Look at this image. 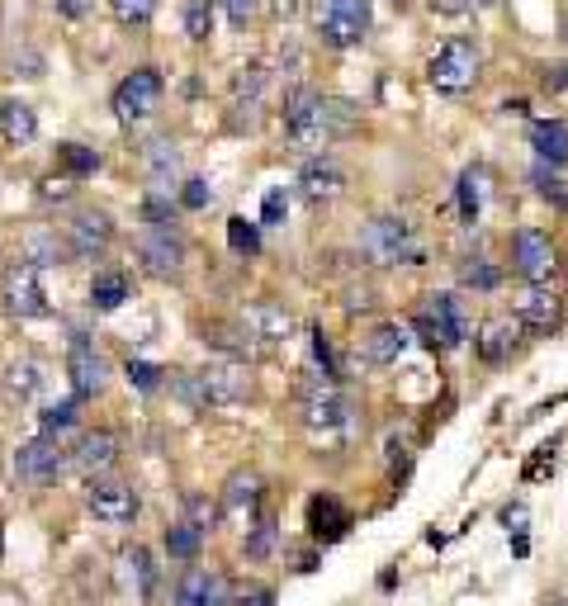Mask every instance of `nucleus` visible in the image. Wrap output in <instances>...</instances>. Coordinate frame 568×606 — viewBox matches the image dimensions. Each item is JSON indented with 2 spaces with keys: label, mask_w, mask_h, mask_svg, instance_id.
<instances>
[{
  "label": "nucleus",
  "mask_w": 568,
  "mask_h": 606,
  "mask_svg": "<svg viewBox=\"0 0 568 606\" xmlns=\"http://www.w3.org/2000/svg\"><path fill=\"white\" fill-rule=\"evenodd\" d=\"M355 124H360V109L351 100L322 95L313 86H289V95H284V138L308 157H322Z\"/></svg>",
  "instance_id": "nucleus-1"
},
{
  "label": "nucleus",
  "mask_w": 568,
  "mask_h": 606,
  "mask_svg": "<svg viewBox=\"0 0 568 606\" xmlns=\"http://www.w3.org/2000/svg\"><path fill=\"white\" fill-rule=\"evenodd\" d=\"M299 393H303V427L313 431V441H322V446L351 441L355 403L332 384V375H322V379L308 375V384H299Z\"/></svg>",
  "instance_id": "nucleus-2"
},
{
  "label": "nucleus",
  "mask_w": 568,
  "mask_h": 606,
  "mask_svg": "<svg viewBox=\"0 0 568 606\" xmlns=\"http://www.w3.org/2000/svg\"><path fill=\"white\" fill-rule=\"evenodd\" d=\"M360 256L374 261V266H422L426 247L408 218L379 214L360 228Z\"/></svg>",
  "instance_id": "nucleus-3"
},
{
  "label": "nucleus",
  "mask_w": 568,
  "mask_h": 606,
  "mask_svg": "<svg viewBox=\"0 0 568 606\" xmlns=\"http://www.w3.org/2000/svg\"><path fill=\"white\" fill-rule=\"evenodd\" d=\"M408 327L422 337V346H431V351H460L464 341H469V313H464V303L455 299V294H431L426 308L408 322Z\"/></svg>",
  "instance_id": "nucleus-4"
},
{
  "label": "nucleus",
  "mask_w": 568,
  "mask_h": 606,
  "mask_svg": "<svg viewBox=\"0 0 568 606\" xmlns=\"http://www.w3.org/2000/svg\"><path fill=\"white\" fill-rule=\"evenodd\" d=\"M313 24L327 48H355L370 34V0H313Z\"/></svg>",
  "instance_id": "nucleus-5"
},
{
  "label": "nucleus",
  "mask_w": 568,
  "mask_h": 606,
  "mask_svg": "<svg viewBox=\"0 0 568 606\" xmlns=\"http://www.w3.org/2000/svg\"><path fill=\"white\" fill-rule=\"evenodd\" d=\"M426 81L445 95H460L479 81V43L474 38H450L441 53L431 57V67H426Z\"/></svg>",
  "instance_id": "nucleus-6"
},
{
  "label": "nucleus",
  "mask_w": 568,
  "mask_h": 606,
  "mask_svg": "<svg viewBox=\"0 0 568 606\" xmlns=\"http://www.w3.org/2000/svg\"><path fill=\"white\" fill-rule=\"evenodd\" d=\"M0 303H5V313L19 322H38V318L53 313V308H48V294L38 285V266H29V261H15V266L0 275Z\"/></svg>",
  "instance_id": "nucleus-7"
},
{
  "label": "nucleus",
  "mask_w": 568,
  "mask_h": 606,
  "mask_svg": "<svg viewBox=\"0 0 568 606\" xmlns=\"http://www.w3.org/2000/svg\"><path fill=\"white\" fill-rule=\"evenodd\" d=\"M190 379H195L199 408H223V403H237L251 393V370L242 360H209Z\"/></svg>",
  "instance_id": "nucleus-8"
},
{
  "label": "nucleus",
  "mask_w": 568,
  "mask_h": 606,
  "mask_svg": "<svg viewBox=\"0 0 568 606\" xmlns=\"http://www.w3.org/2000/svg\"><path fill=\"white\" fill-rule=\"evenodd\" d=\"M67 450H62V441L57 436H34V441H24V446L15 450V474L29 488H48V483H57L62 474H67Z\"/></svg>",
  "instance_id": "nucleus-9"
},
{
  "label": "nucleus",
  "mask_w": 568,
  "mask_h": 606,
  "mask_svg": "<svg viewBox=\"0 0 568 606\" xmlns=\"http://www.w3.org/2000/svg\"><path fill=\"white\" fill-rule=\"evenodd\" d=\"M133 251H138L142 266L152 275H161V280L180 275V266H185V242H180L176 228H142L133 237Z\"/></svg>",
  "instance_id": "nucleus-10"
},
{
  "label": "nucleus",
  "mask_w": 568,
  "mask_h": 606,
  "mask_svg": "<svg viewBox=\"0 0 568 606\" xmlns=\"http://www.w3.org/2000/svg\"><path fill=\"white\" fill-rule=\"evenodd\" d=\"M161 100V72L157 67H138V72H128L114 90V114L124 119V124H138L147 119Z\"/></svg>",
  "instance_id": "nucleus-11"
},
{
  "label": "nucleus",
  "mask_w": 568,
  "mask_h": 606,
  "mask_svg": "<svg viewBox=\"0 0 568 606\" xmlns=\"http://www.w3.org/2000/svg\"><path fill=\"white\" fill-rule=\"evenodd\" d=\"M86 507H90V517L95 521H109V526H124V521L138 517V493L128 488V483L119 479H90L86 488Z\"/></svg>",
  "instance_id": "nucleus-12"
},
{
  "label": "nucleus",
  "mask_w": 568,
  "mask_h": 606,
  "mask_svg": "<svg viewBox=\"0 0 568 606\" xmlns=\"http://www.w3.org/2000/svg\"><path fill=\"white\" fill-rule=\"evenodd\" d=\"M67 375L76 384V398H95V393L109 384V356L95 346V341L76 337L67 346Z\"/></svg>",
  "instance_id": "nucleus-13"
},
{
  "label": "nucleus",
  "mask_w": 568,
  "mask_h": 606,
  "mask_svg": "<svg viewBox=\"0 0 568 606\" xmlns=\"http://www.w3.org/2000/svg\"><path fill=\"white\" fill-rule=\"evenodd\" d=\"M512 266L521 280H531V285H545L554 275V247L550 237L540 228H521L512 237Z\"/></svg>",
  "instance_id": "nucleus-14"
},
{
  "label": "nucleus",
  "mask_w": 568,
  "mask_h": 606,
  "mask_svg": "<svg viewBox=\"0 0 568 606\" xmlns=\"http://www.w3.org/2000/svg\"><path fill=\"white\" fill-rule=\"evenodd\" d=\"M67 242L76 261H95L114 242V223H109L105 209H76L67 223Z\"/></svg>",
  "instance_id": "nucleus-15"
},
{
  "label": "nucleus",
  "mask_w": 568,
  "mask_h": 606,
  "mask_svg": "<svg viewBox=\"0 0 568 606\" xmlns=\"http://www.w3.org/2000/svg\"><path fill=\"white\" fill-rule=\"evenodd\" d=\"M242 327L251 332V341L280 346V341L294 337V313H289V303H280V299H256V303H247Z\"/></svg>",
  "instance_id": "nucleus-16"
},
{
  "label": "nucleus",
  "mask_w": 568,
  "mask_h": 606,
  "mask_svg": "<svg viewBox=\"0 0 568 606\" xmlns=\"http://www.w3.org/2000/svg\"><path fill=\"white\" fill-rule=\"evenodd\" d=\"M299 190L313 204H327V199H341L346 195V166H341L332 152H322V157H308L299 166Z\"/></svg>",
  "instance_id": "nucleus-17"
},
{
  "label": "nucleus",
  "mask_w": 568,
  "mask_h": 606,
  "mask_svg": "<svg viewBox=\"0 0 568 606\" xmlns=\"http://www.w3.org/2000/svg\"><path fill=\"white\" fill-rule=\"evenodd\" d=\"M412 346V327L408 322H379L360 337V360L365 365H393Z\"/></svg>",
  "instance_id": "nucleus-18"
},
{
  "label": "nucleus",
  "mask_w": 568,
  "mask_h": 606,
  "mask_svg": "<svg viewBox=\"0 0 568 606\" xmlns=\"http://www.w3.org/2000/svg\"><path fill=\"white\" fill-rule=\"evenodd\" d=\"M176 606H232L228 578L218 569H190L176 588Z\"/></svg>",
  "instance_id": "nucleus-19"
},
{
  "label": "nucleus",
  "mask_w": 568,
  "mask_h": 606,
  "mask_svg": "<svg viewBox=\"0 0 568 606\" xmlns=\"http://www.w3.org/2000/svg\"><path fill=\"white\" fill-rule=\"evenodd\" d=\"M114 460H119V436L114 431H86L71 450V469H81V474H105Z\"/></svg>",
  "instance_id": "nucleus-20"
},
{
  "label": "nucleus",
  "mask_w": 568,
  "mask_h": 606,
  "mask_svg": "<svg viewBox=\"0 0 568 606\" xmlns=\"http://www.w3.org/2000/svg\"><path fill=\"white\" fill-rule=\"evenodd\" d=\"M308 531H313V540L332 545V540H341V535L351 531V512L332 493H318V498L308 502Z\"/></svg>",
  "instance_id": "nucleus-21"
},
{
  "label": "nucleus",
  "mask_w": 568,
  "mask_h": 606,
  "mask_svg": "<svg viewBox=\"0 0 568 606\" xmlns=\"http://www.w3.org/2000/svg\"><path fill=\"white\" fill-rule=\"evenodd\" d=\"M559 313H564L559 299L540 285H531L526 294H521V303H516V322L531 327V332H550V327H559Z\"/></svg>",
  "instance_id": "nucleus-22"
},
{
  "label": "nucleus",
  "mask_w": 568,
  "mask_h": 606,
  "mask_svg": "<svg viewBox=\"0 0 568 606\" xmlns=\"http://www.w3.org/2000/svg\"><path fill=\"white\" fill-rule=\"evenodd\" d=\"M531 147H535V157H540V166H550V171L568 166V124L564 119H540L531 128Z\"/></svg>",
  "instance_id": "nucleus-23"
},
{
  "label": "nucleus",
  "mask_w": 568,
  "mask_h": 606,
  "mask_svg": "<svg viewBox=\"0 0 568 606\" xmlns=\"http://www.w3.org/2000/svg\"><path fill=\"white\" fill-rule=\"evenodd\" d=\"M19 261H29V266H62V261H71V242H62L53 228H29L24 232V247H19Z\"/></svg>",
  "instance_id": "nucleus-24"
},
{
  "label": "nucleus",
  "mask_w": 568,
  "mask_h": 606,
  "mask_svg": "<svg viewBox=\"0 0 568 606\" xmlns=\"http://www.w3.org/2000/svg\"><path fill=\"white\" fill-rule=\"evenodd\" d=\"M142 171L152 176V185H157V190H166V185H171V176L180 171V147L171 143L166 133H161V138H147V143H142Z\"/></svg>",
  "instance_id": "nucleus-25"
},
{
  "label": "nucleus",
  "mask_w": 568,
  "mask_h": 606,
  "mask_svg": "<svg viewBox=\"0 0 568 606\" xmlns=\"http://www.w3.org/2000/svg\"><path fill=\"white\" fill-rule=\"evenodd\" d=\"M516 341H521V322L516 318H493L483 327L479 337V360L483 365H502V360L516 351Z\"/></svg>",
  "instance_id": "nucleus-26"
},
{
  "label": "nucleus",
  "mask_w": 568,
  "mask_h": 606,
  "mask_svg": "<svg viewBox=\"0 0 568 606\" xmlns=\"http://www.w3.org/2000/svg\"><path fill=\"white\" fill-rule=\"evenodd\" d=\"M483 199H488V171H483V166H464L460 185H455V204H460L464 228H474V223H479Z\"/></svg>",
  "instance_id": "nucleus-27"
},
{
  "label": "nucleus",
  "mask_w": 568,
  "mask_h": 606,
  "mask_svg": "<svg viewBox=\"0 0 568 606\" xmlns=\"http://www.w3.org/2000/svg\"><path fill=\"white\" fill-rule=\"evenodd\" d=\"M261 502V479L251 474V469H237L228 483H223V498H218V512L223 517H242Z\"/></svg>",
  "instance_id": "nucleus-28"
},
{
  "label": "nucleus",
  "mask_w": 568,
  "mask_h": 606,
  "mask_svg": "<svg viewBox=\"0 0 568 606\" xmlns=\"http://www.w3.org/2000/svg\"><path fill=\"white\" fill-rule=\"evenodd\" d=\"M119 564H124V583L147 602L157 592V564H152V554L142 550V545H133V550L119 554Z\"/></svg>",
  "instance_id": "nucleus-29"
},
{
  "label": "nucleus",
  "mask_w": 568,
  "mask_h": 606,
  "mask_svg": "<svg viewBox=\"0 0 568 606\" xmlns=\"http://www.w3.org/2000/svg\"><path fill=\"white\" fill-rule=\"evenodd\" d=\"M124 303H128V275L124 270H100V275L90 280V308L114 313V308H124Z\"/></svg>",
  "instance_id": "nucleus-30"
},
{
  "label": "nucleus",
  "mask_w": 568,
  "mask_h": 606,
  "mask_svg": "<svg viewBox=\"0 0 568 606\" xmlns=\"http://www.w3.org/2000/svg\"><path fill=\"white\" fill-rule=\"evenodd\" d=\"M0 133H5L10 143H34V133H38L34 109L19 105V100H5V105H0Z\"/></svg>",
  "instance_id": "nucleus-31"
},
{
  "label": "nucleus",
  "mask_w": 568,
  "mask_h": 606,
  "mask_svg": "<svg viewBox=\"0 0 568 606\" xmlns=\"http://www.w3.org/2000/svg\"><path fill=\"white\" fill-rule=\"evenodd\" d=\"M199 545H204V531H199L195 521L180 517L176 526H166V554H171V559H195Z\"/></svg>",
  "instance_id": "nucleus-32"
},
{
  "label": "nucleus",
  "mask_w": 568,
  "mask_h": 606,
  "mask_svg": "<svg viewBox=\"0 0 568 606\" xmlns=\"http://www.w3.org/2000/svg\"><path fill=\"white\" fill-rule=\"evenodd\" d=\"M275 545H280V521L270 517V512H261L256 526L247 531V559H270Z\"/></svg>",
  "instance_id": "nucleus-33"
},
{
  "label": "nucleus",
  "mask_w": 568,
  "mask_h": 606,
  "mask_svg": "<svg viewBox=\"0 0 568 606\" xmlns=\"http://www.w3.org/2000/svg\"><path fill=\"white\" fill-rule=\"evenodd\" d=\"M5 389L15 393V398H34L43 389V365L38 360H15L10 375H5Z\"/></svg>",
  "instance_id": "nucleus-34"
},
{
  "label": "nucleus",
  "mask_w": 568,
  "mask_h": 606,
  "mask_svg": "<svg viewBox=\"0 0 568 606\" xmlns=\"http://www.w3.org/2000/svg\"><path fill=\"white\" fill-rule=\"evenodd\" d=\"M142 223L147 228H176V199H171V190H152V195L142 199Z\"/></svg>",
  "instance_id": "nucleus-35"
},
{
  "label": "nucleus",
  "mask_w": 568,
  "mask_h": 606,
  "mask_svg": "<svg viewBox=\"0 0 568 606\" xmlns=\"http://www.w3.org/2000/svg\"><path fill=\"white\" fill-rule=\"evenodd\" d=\"M57 161L67 166L71 176H95V171H100V152L86 143H62L57 147Z\"/></svg>",
  "instance_id": "nucleus-36"
},
{
  "label": "nucleus",
  "mask_w": 568,
  "mask_h": 606,
  "mask_svg": "<svg viewBox=\"0 0 568 606\" xmlns=\"http://www.w3.org/2000/svg\"><path fill=\"white\" fill-rule=\"evenodd\" d=\"M266 86H270V72L256 62V67H247V72H237V81H232V100H247V105L256 109V100L266 95Z\"/></svg>",
  "instance_id": "nucleus-37"
},
{
  "label": "nucleus",
  "mask_w": 568,
  "mask_h": 606,
  "mask_svg": "<svg viewBox=\"0 0 568 606\" xmlns=\"http://www.w3.org/2000/svg\"><path fill=\"white\" fill-rule=\"evenodd\" d=\"M460 285H464V289H479V294H483V289H497V285H502V270H497L493 261L474 256V261H464V266H460Z\"/></svg>",
  "instance_id": "nucleus-38"
},
{
  "label": "nucleus",
  "mask_w": 568,
  "mask_h": 606,
  "mask_svg": "<svg viewBox=\"0 0 568 606\" xmlns=\"http://www.w3.org/2000/svg\"><path fill=\"white\" fill-rule=\"evenodd\" d=\"M76 417H81V398H67V403H53V408H43V436H62V431L76 427Z\"/></svg>",
  "instance_id": "nucleus-39"
},
{
  "label": "nucleus",
  "mask_w": 568,
  "mask_h": 606,
  "mask_svg": "<svg viewBox=\"0 0 568 606\" xmlns=\"http://www.w3.org/2000/svg\"><path fill=\"white\" fill-rule=\"evenodd\" d=\"M185 34L195 43L213 38V0H185Z\"/></svg>",
  "instance_id": "nucleus-40"
},
{
  "label": "nucleus",
  "mask_w": 568,
  "mask_h": 606,
  "mask_svg": "<svg viewBox=\"0 0 568 606\" xmlns=\"http://www.w3.org/2000/svg\"><path fill=\"white\" fill-rule=\"evenodd\" d=\"M531 185H535V195L550 199L554 209H568V185L554 176L550 166H531Z\"/></svg>",
  "instance_id": "nucleus-41"
},
{
  "label": "nucleus",
  "mask_w": 568,
  "mask_h": 606,
  "mask_svg": "<svg viewBox=\"0 0 568 606\" xmlns=\"http://www.w3.org/2000/svg\"><path fill=\"white\" fill-rule=\"evenodd\" d=\"M228 242L237 256H256L261 251V228L247 223V218H228Z\"/></svg>",
  "instance_id": "nucleus-42"
},
{
  "label": "nucleus",
  "mask_w": 568,
  "mask_h": 606,
  "mask_svg": "<svg viewBox=\"0 0 568 606\" xmlns=\"http://www.w3.org/2000/svg\"><path fill=\"white\" fill-rule=\"evenodd\" d=\"M161 379H166L161 365H152V360H128V384H133L138 393H157Z\"/></svg>",
  "instance_id": "nucleus-43"
},
{
  "label": "nucleus",
  "mask_w": 568,
  "mask_h": 606,
  "mask_svg": "<svg viewBox=\"0 0 568 606\" xmlns=\"http://www.w3.org/2000/svg\"><path fill=\"white\" fill-rule=\"evenodd\" d=\"M109 10L119 24H147L152 10H157V0H109Z\"/></svg>",
  "instance_id": "nucleus-44"
},
{
  "label": "nucleus",
  "mask_w": 568,
  "mask_h": 606,
  "mask_svg": "<svg viewBox=\"0 0 568 606\" xmlns=\"http://www.w3.org/2000/svg\"><path fill=\"white\" fill-rule=\"evenodd\" d=\"M209 204H213L209 180L190 176V180H185V185H180V209H190V214H199V209H209Z\"/></svg>",
  "instance_id": "nucleus-45"
},
{
  "label": "nucleus",
  "mask_w": 568,
  "mask_h": 606,
  "mask_svg": "<svg viewBox=\"0 0 568 606\" xmlns=\"http://www.w3.org/2000/svg\"><path fill=\"white\" fill-rule=\"evenodd\" d=\"M185 521H195L199 531L209 535L213 521H218V507H213V502H204L199 493H190V498H185Z\"/></svg>",
  "instance_id": "nucleus-46"
},
{
  "label": "nucleus",
  "mask_w": 568,
  "mask_h": 606,
  "mask_svg": "<svg viewBox=\"0 0 568 606\" xmlns=\"http://www.w3.org/2000/svg\"><path fill=\"white\" fill-rule=\"evenodd\" d=\"M313 360L322 365V375L337 379V360H332V341H327V332L322 327H313Z\"/></svg>",
  "instance_id": "nucleus-47"
},
{
  "label": "nucleus",
  "mask_w": 568,
  "mask_h": 606,
  "mask_svg": "<svg viewBox=\"0 0 568 606\" xmlns=\"http://www.w3.org/2000/svg\"><path fill=\"white\" fill-rule=\"evenodd\" d=\"M218 5L228 10V19L237 24V29H242V24H247V19L256 15V0H218Z\"/></svg>",
  "instance_id": "nucleus-48"
},
{
  "label": "nucleus",
  "mask_w": 568,
  "mask_h": 606,
  "mask_svg": "<svg viewBox=\"0 0 568 606\" xmlns=\"http://www.w3.org/2000/svg\"><path fill=\"white\" fill-rule=\"evenodd\" d=\"M280 218H289V195H284V190H270L266 195V223H280Z\"/></svg>",
  "instance_id": "nucleus-49"
},
{
  "label": "nucleus",
  "mask_w": 568,
  "mask_h": 606,
  "mask_svg": "<svg viewBox=\"0 0 568 606\" xmlns=\"http://www.w3.org/2000/svg\"><path fill=\"white\" fill-rule=\"evenodd\" d=\"M502 526L516 535H526V502H512V507H502Z\"/></svg>",
  "instance_id": "nucleus-50"
},
{
  "label": "nucleus",
  "mask_w": 568,
  "mask_h": 606,
  "mask_svg": "<svg viewBox=\"0 0 568 606\" xmlns=\"http://www.w3.org/2000/svg\"><path fill=\"white\" fill-rule=\"evenodd\" d=\"M545 90H568V62H554V67H545Z\"/></svg>",
  "instance_id": "nucleus-51"
},
{
  "label": "nucleus",
  "mask_w": 568,
  "mask_h": 606,
  "mask_svg": "<svg viewBox=\"0 0 568 606\" xmlns=\"http://www.w3.org/2000/svg\"><path fill=\"white\" fill-rule=\"evenodd\" d=\"M53 5H57V15H67V19H86L95 0H53Z\"/></svg>",
  "instance_id": "nucleus-52"
},
{
  "label": "nucleus",
  "mask_w": 568,
  "mask_h": 606,
  "mask_svg": "<svg viewBox=\"0 0 568 606\" xmlns=\"http://www.w3.org/2000/svg\"><path fill=\"white\" fill-rule=\"evenodd\" d=\"M237 606H275V588H251L242 592V602Z\"/></svg>",
  "instance_id": "nucleus-53"
},
{
  "label": "nucleus",
  "mask_w": 568,
  "mask_h": 606,
  "mask_svg": "<svg viewBox=\"0 0 568 606\" xmlns=\"http://www.w3.org/2000/svg\"><path fill=\"white\" fill-rule=\"evenodd\" d=\"M426 5H431V10H436V15H464V10H469V0H426Z\"/></svg>",
  "instance_id": "nucleus-54"
},
{
  "label": "nucleus",
  "mask_w": 568,
  "mask_h": 606,
  "mask_svg": "<svg viewBox=\"0 0 568 606\" xmlns=\"http://www.w3.org/2000/svg\"><path fill=\"white\" fill-rule=\"evenodd\" d=\"M67 180H43V199H67Z\"/></svg>",
  "instance_id": "nucleus-55"
},
{
  "label": "nucleus",
  "mask_w": 568,
  "mask_h": 606,
  "mask_svg": "<svg viewBox=\"0 0 568 606\" xmlns=\"http://www.w3.org/2000/svg\"><path fill=\"white\" fill-rule=\"evenodd\" d=\"M545 606H568V597H564V592H559V597H550V602H545Z\"/></svg>",
  "instance_id": "nucleus-56"
},
{
  "label": "nucleus",
  "mask_w": 568,
  "mask_h": 606,
  "mask_svg": "<svg viewBox=\"0 0 568 606\" xmlns=\"http://www.w3.org/2000/svg\"><path fill=\"white\" fill-rule=\"evenodd\" d=\"M474 5H483V10H493V5H502V0H474Z\"/></svg>",
  "instance_id": "nucleus-57"
},
{
  "label": "nucleus",
  "mask_w": 568,
  "mask_h": 606,
  "mask_svg": "<svg viewBox=\"0 0 568 606\" xmlns=\"http://www.w3.org/2000/svg\"><path fill=\"white\" fill-rule=\"evenodd\" d=\"M393 5H408V0H393Z\"/></svg>",
  "instance_id": "nucleus-58"
}]
</instances>
